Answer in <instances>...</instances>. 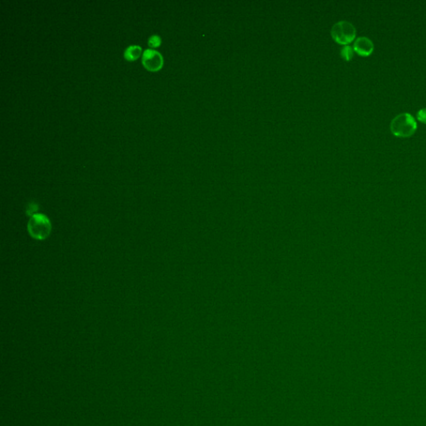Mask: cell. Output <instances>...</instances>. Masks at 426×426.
<instances>
[{"instance_id": "obj_7", "label": "cell", "mask_w": 426, "mask_h": 426, "mask_svg": "<svg viewBox=\"0 0 426 426\" xmlns=\"http://www.w3.org/2000/svg\"><path fill=\"white\" fill-rule=\"evenodd\" d=\"M354 49L349 45L344 46L341 50V58H343L346 61H350L352 59L353 56H354Z\"/></svg>"}, {"instance_id": "obj_9", "label": "cell", "mask_w": 426, "mask_h": 426, "mask_svg": "<svg viewBox=\"0 0 426 426\" xmlns=\"http://www.w3.org/2000/svg\"><path fill=\"white\" fill-rule=\"evenodd\" d=\"M39 210V205L36 203H29L27 207V214L32 217L34 215L37 214L36 212Z\"/></svg>"}, {"instance_id": "obj_4", "label": "cell", "mask_w": 426, "mask_h": 426, "mask_svg": "<svg viewBox=\"0 0 426 426\" xmlns=\"http://www.w3.org/2000/svg\"><path fill=\"white\" fill-rule=\"evenodd\" d=\"M143 63L147 70L150 71H157L161 70L163 65V58L161 53L153 49H146L143 52Z\"/></svg>"}, {"instance_id": "obj_8", "label": "cell", "mask_w": 426, "mask_h": 426, "mask_svg": "<svg viewBox=\"0 0 426 426\" xmlns=\"http://www.w3.org/2000/svg\"><path fill=\"white\" fill-rule=\"evenodd\" d=\"M161 44V38L159 37L158 35H152L148 40V45L151 48H157L160 46Z\"/></svg>"}, {"instance_id": "obj_5", "label": "cell", "mask_w": 426, "mask_h": 426, "mask_svg": "<svg viewBox=\"0 0 426 426\" xmlns=\"http://www.w3.org/2000/svg\"><path fill=\"white\" fill-rule=\"evenodd\" d=\"M353 49L355 53L363 57H367L373 53L374 44L369 38L359 37L354 43Z\"/></svg>"}, {"instance_id": "obj_1", "label": "cell", "mask_w": 426, "mask_h": 426, "mask_svg": "<svg viewBox=\"0 0 426 426\" xmlns=\"http://www.w3.org/2000/svg\"><path fill=\"white\" fill-rule=\"evenodd\" d=\"M416 129V121L409 113L399 114L390 122V131L393 135L398 138L405 139L412 136Z\"/></svg>"}, {"instance_id": "obj_10", "label": "cell", "mask_w": 426, "mask_h": 426, "mask_svg": "<svg viewBox=\"0 0 426 426\" xmlns=\"http://www.w3.org/2000/svg\"><path fill=\"white\" fill-rule=\"evenodd\" d=\"M417 119L419 120V122L426 123V109H422L417 113Z\"/></svg>"}, {"instance_id": "obj_6", "label": "cell", "mask_w": 426, "mask_h": 426, "mask_svg": "<svg viewBox=\"0 0 426 426\" xmlns=\"http://www.w3.org/2000/svg\"><path fill=\"white\" fill-rule=\"evenodd\" d=\"M142 48L139 45H131L127 47L124 52V57L128 61H134L140 57Z\"/></svg>"}, {"instance_id": "obj_3", "label": "cell", "mask_w": 426, "mask_h": 426, "mask_svg": "<svg viewBox=\"0 0 426 426\" xmlns=\"http://www.w3.org/2000/svg\"><path fill=\"white\" fill-rule=\"evenodd\" d=\"M331 35L337 44L346 46L355 40L356 29L355 26L348 21H339L332 26Z\"/></svg>"}, {"instance_id": "obj_2", "label": "cell", "mask_w": 426, "mask_h": 426, "mask_svg": "<svg viewBox=\"0 0 426 426\" xmlns=\"http://www.w3.org/2000/svg\"><path fill=\"white\" fill-rule=\"evenodd\" d=\"M28 230L29 235L32 238L42 241L49 238L52 231V225L47 216L42 213H37L30 217Z\"/></svg>"}]
</instances>
